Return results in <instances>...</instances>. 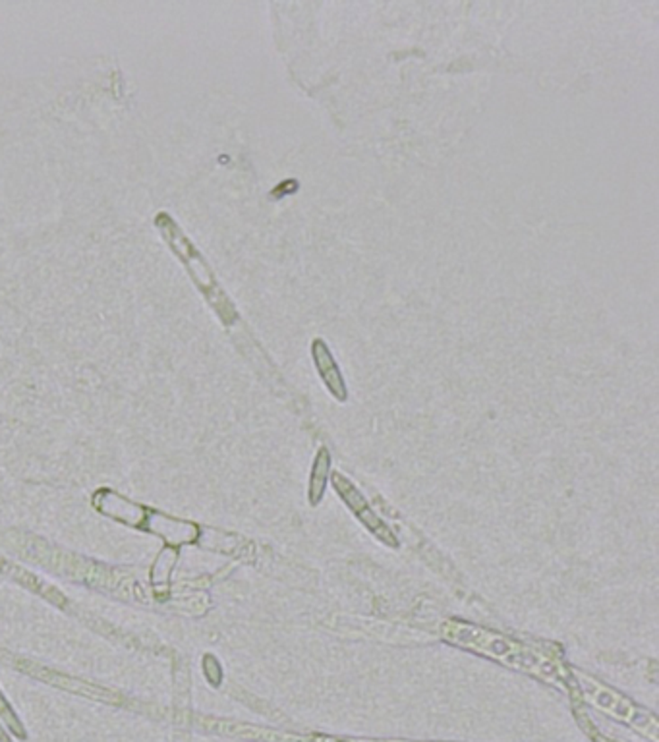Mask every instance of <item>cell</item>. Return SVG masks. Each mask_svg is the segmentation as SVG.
Returning a JSON list of instances; mask_svg holds the SVG:
<instances>
[{"instance_id":"1","label":"cell","mask_w":659,"mask_h":742,"mask_svg":"<svg viewBox=\"0 0 659 742\" xmlns=\"http://www.w3.org/2000/svg\"><path fill=\"white\" fill-rule=\"evenodd\" d=\"M443 632H445V638H449L451 642L472 648L474 651H479V654H486L493 659H499L505 665H511V667L540 675L543 676V679H549L548 671L553 673L555 681H559V676L565 675V671L559 667V665H553L549 659L534 654L532 649L523 648L521 644L513 642V640L509 638H503V636H497V634L481 631V629H474V626L461 624V623H451L447 629H443Z\"/></svg>"},{"instance_id":"2","label":"cell","mask_w":659,"mask_h":742,"mask_svg":"<svg viewBox=\"0 0 659 742\" xmlns=\"http://www.w3.org/2000/svg\"><path fill=\"white\" fill-rule=\"evenodd\" d=\"M576 676H578V685L582 686V690H584L586 698L593 702L598 708H602L605 713H611L615 715V718L632 723L638 729L644 721L648 723V720H654L648 713H644L642 710L635 708V703L628 702L625 696L613 693L611 688L603 686L602 683L592 679V676L580 675V673H576Z\"/></svg>"},{"instance_id":"3","label":"cell","mask_w":659,"mask_h":742,"mask_svg":"<svg viewBox=\"0 0 659 742\" xmlns=\"http://www.w3.org/2000/svg\"><path fill=\"white\" fill-rule=\"evenodd\" d=\"M144 528L151 534L159 535L169 547H180L186 543L198 542L199 526L194 522H188L176 517H169L159 510H147Z\"/></svg>"},{"instance_id":"4","label":"cell","mask_w":659,"mask_h":742,"mask_svg":"<svg viewBox=\"0 0 659 742\" xmlns=\"http://www.w3.org/2000/svg\"><path fill=\"white\" fill-rule=\"evenodd\" d=\"M93 505L101 515L122 522L126 526L144 528L147 508L130 501L128 497H124L112 490H101L93 497Z\"/></svg>"},{"instance_id":"5","label":"cell","mask_w":659,"mask_h":742,"mask_svg":"<svg viewBox=\"0 0 659 742\" xmlns=\"http://www.w3.org/2000/svg\"><path fill=\"white\" fill-rule=\"evenodd\" d=\"M28 673L37 676V679H41L48 685H55L58 688H65V690H68V693H74V694H80V696L99 700V702H107V703H122V698L117 696L114 693H110V690H107V688H101V686H95L92 683H85V681H80V679H72V676L48 671L45 667L28 669Z\"/></svg>"},{"instance_id":"6","label":"cell","mask_w":659,"mask_h":742,"mask_svg":"<svg viewBox=\"0 0 659 742\" xmlns=\"http://www.w3.org/2000/svg\"><path fill=\"white\" fill-rule=\"evenodd\" d=\"M312 354H313V362L318 366V371L321 379L325 381V385L329 387L338 401H347V387H345V381H342V375L338 371V366L335 362L333 354L329 352L327 344L321 339H315L312 344Z\"/></svg>"},{"instance_id":"7","label":"cell","mask_w":659,"mask_h":742,"mask_svg":"<svg viewBox=\"0 0 659 742\" xmlns=\"http://www.w3.org/2000/svg\"><path fill=\"white\" fill-rule=\"evenodd\" d=\"M198 542L206 549H211V552L224 553V555L234 553L240 547V543H242V542H238V537L234 534L215 530V528H199Z\"/></svg>"},{"instance_id":"8","label":"cell","mask_w":659,"mask_h":742,"mask_svg":"<svg viewBox=\"0 0 659 742\" xmlns=\"http://www.w3.org/2000/svg\"><path fill=\"white\" fill-rule=\"evenodd\" d=\"M176 557H179V553H176L174 547H164L159 553V557L155 559L154 569H151V580H154V584L157 586V590L159 587L161 590L167 587L171 580V572L176 565Z\"/></svg>"},{"instance_id":"9","label":"cell","mask_w":659,"mask_h":742,"mask_svg":"<svg viewBox=\"0 0 659 742\" xmlns=\"http://www.w3.org/2000/svg\"><path fill=\"white\" fill-rule=\"evenodd\" d=\"M0 720L4 721V725L8 727V731H10L12 735H16V737L22 738V740L28 738V733H25V729H23L20 718L14 713V710L10 708V703L6 702V698L3 696V693H0Z\"/></svg>"},{"instance_id":"10","label":"cell","mask_w":659,"mask_h":742,"mask_svg":"<svg viewBox=\"0 0 659 742\" xmlns=\"http://www.w3.org/2000/svg\"><path fill=\"white\" fill-rule=\"evenodd\" d=\"M204 673L207 675V679H209L213 685H217V683L221 681V676H223L217 659L211 658V656H207V658L204 659Z\"/></svg>"},{"instance_id":"11","label":"cell","mask_w":659,"mask_h":742,"mask_svg":"<svg viewBox=\"0 0 659 742\" xmlns=\"http://www.w3.org/2000/svg\"><path fill=\"white\" fill-rule=\"evenodd\" d=\"M0 742H10V737L4 731V727H0Z\"/></svg>"}]
</instances>
